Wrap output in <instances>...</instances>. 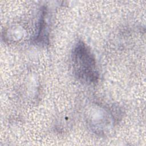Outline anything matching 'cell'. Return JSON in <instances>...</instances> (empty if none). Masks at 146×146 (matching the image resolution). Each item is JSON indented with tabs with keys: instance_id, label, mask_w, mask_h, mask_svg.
I'll use <instances>...</instances> for the list:
<instances>
[{
	"instance_id": "cell-1",
	"label": "cell",
	"mask_w": 146,
	"mask_h": 146,
	"mask_svg": "<svg viewBox=\"0 0 146 146\" xmlns=\"http://www.w3.org/2000/svg\"><path fill=\"white\" fill-rule=\"evenodd\" d=\"M72 61L74 72L79 79L88 83L97 82L99 74L95 59L83 42H79L74 48Z\"/></svg>"
}]
</instances>
